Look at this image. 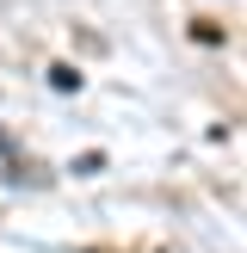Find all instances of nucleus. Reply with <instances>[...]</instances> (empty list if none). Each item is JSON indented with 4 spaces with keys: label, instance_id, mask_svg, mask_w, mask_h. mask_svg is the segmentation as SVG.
I'll use <instances>...</instances> for the list:
<instances>
[{
    "label": "nucleus",
    "instance_id": "nucleus-1",
    "mask_svg": "<svg viewBox=\"0 0 247 253\" xmlns=\"http://www.w3.org/2000/svg\"><path fill=\"white\" fill-rule=\"evenodd\" d=\"M49 86H56V93H74V86H81V74H74V68H49Z\"/></svg>",
    "mask_w": 247,
    "mask_h": 253
}]
</instances>
